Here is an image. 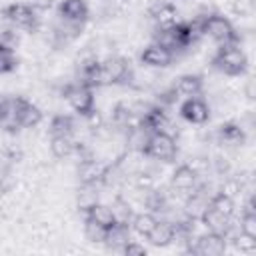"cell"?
Returning a JSON list of instances; mask_svg holds the SVG:
<instances>
[{
    "label": "cell",
    "instance_id": "cell-1",
    "mask_svg": "<svg viewBox=\"0 0 256 256\" xmlns=\"http://www.w3.org/2000/svg\"><path fill=\"white\" fill-rule=\"evenodd\" d=\"M204 36L214 38L220 46H240V34L232 26V22L220 14H206L202 18Z\"/></svg>",
    "mask_w": 256,
    "mask_h": 256
},
{
    "label": "cell",
    "instance_id": "cell-2",
    "mask_svg": "<svg viewBox=\"0 0 256 256\" xmlns=\"http://www.w3.org/2000/svg\"><path fill=\"white\" fill-rule=\"evenodd\" d=\"M212 64L226 76H240L248 68V58L240 46H220L212 58Z\"/></svg>",
    "mask_w": 256,
    "mask_h": 256
},
{
    "label": "cell",
    "instance_id": "cell-3",
    "mask_svg": "<svg viewBox=\"0 0 256 256\" xmlns=\"http://www.w3.org/2000/svg\"><path fill=\"white\" fill-rule=\"evenodd\" d=\"M2 18L6 22H10L16 28H26L30 32H36L40 28V16H38V8H34L32 4H24V2H12L8 6H4L0 10Z\"/></svg>",
    "mask_w": 256,
    "mask_h": 256
},
{
    "label": "cell",
    "instance_id": "cell-4",
    "mask_svg": "<svg viewBox=\"0 0 256 256\" xmlns=\"http://www.w3.org/2000/svg\"><path fill=\"white\" fill-rule=\"evenodd\" d=\"M178 152V144H176V138L170 136V134H164V132H154L150 134L142 154L148 156V158H154V160H162V162H168L176 156Z\"/></svg>",
    "mask_w": 256,
    "mask_h": 256
},
{
    "label": "cell",
    "instance_id": "cell-5",
    "mask_svg": "<svg viewBox=\"0 0 256 256\" xmlns=\"http://www.w3.org/2000/svg\"><path fill=\"white\" fill-rule=\"evenodd\" d=\"M62 96L68 100V104L80 116H86L94 108V92H92V88H88V86H84L80 82H68V84H64Z\"/></svg>",
    "mask_w": 256,
    "mask_h": 256
},
{
    "label": "cell",
    "instance_id": "cell-6",
    "mask_svg": "<svg viewBox=\"0 0 256 256\" xmlns=\"http://www.w3.org/2000/svg\"><path fill=\"white\" fill-rule=\"evenodd\" d=\"M226 244H228V240L222 234L206 232V234L194 236L188 242L186 250L190 254H196V256H220V254L226 252Z\"/></svg>",
    "mask_w": 256,
    "mask_h": 256
},
{
    "label": "cell",
    "instance_id": "cell-7",
    "mask_svg": "<svg viewBox=\"0 0 256 256\" xmlns=\"http://www.w3.org/2000/svg\"><path fill=\"white\" fill-rule=\"evenodd\" d=\"M10 114L16 116L20 128H36L42 122V110L22 96L10 98Z\"/></svg>",
    "mask_w": 256,
    "mask_h": 256
},
{
    "label": "cell",
    "instance_id": "cell-8",
    "mask_svg": "<svg viewBox=\"0 0 256 256\" xmlns=\"http://www.w3.org/2000/svg\"><path fill=\"white\" fill-rule=\"evenodd\" d=\"M102 68L112 84H130L132 82V70H130V62L124 56H108L106 60H102Z\"/></svg>",
    "mask_w": 256,
    "mask_h": 256
},
{
    "label": "cell",
    "instance_id": "cell-9",
    "mask_svg": "<svg viewBox=\"0 0 256 256\" xmlns=\"http://www.w3.org/2000/svg\"><path fill=\"white\" fill-rule=\"evenodd\" d=\"M180 116L190 124H206L210 120V106L200 96H190L182 102Z\"/></svg>",
    "mask_w": 256,
    "mask_h": 256
},
{
    "label": "cell",
    "instance_id": "cell-10",
    "mask_svg": "<svg viewBox=\"0 0 256 256\" xmlns=\"http://www.w3.org/2000/svg\"><path fill=\"white\" fill-rule=\"evenodd\" d=\"M148 16L156 22V28H170L174 24H178V10L172 2L166 0H156L150 4L148 8Z\"/></svg>",
    "mask_w": 256,
    "mask_h": 256
},
{
    "label": "cell",
    "instance_id": "cell-11",
    "mask_svg": "<svg viewBox=\"0 0 256 256\" xmlns=\"http://www.w3.org/2000/svg\"><path fill=\"white\" fill-rule=\"evenodd\" d=\"M140 62L150 68H166L174 62V54L170 50L162 48L160 44L152 42V44L144 46V50L140 52Z\"/></svg>",
    "mask_w": 256,
    "mask_h": 256
},
{
    "label": "cell",
    "instance_id": "cell-12",
    "mask_svg": "<svg viewBox=\"0 0 256 256\" xmlns=\"http://www.w3.org/2000/svg\"><path fill=\"white\" fill-rule=\"evenodd\" d=\"M216 138L222 146H242L246 142V132L238 122H224L218 126Z\"/></svg>",
    "mask_w": 256,
    "mask_h": 256
},
{
    "label": "cell",
    "instance_id": "cell-13",
    "mask_svg": "<svg viewBox=\"0 0 256 256\" xmlns=\"http://www.w3.org/2000/svg\"><path fill=\"white\" fill-rule=\"evenodd\" d=\"M58 14L62 20L86 22L90 16V8H88L86 0H62L58 6Z\"/></svg>",
    "mask_w": 256,
    "mask_h": 256
},
{
    "label": "cell",
    "instance_id": "cell-14",
    "mask_svg": "<svg viewBox=\"0 0 256 256\" xmlns=\"http://www.w3.org/2000/svg\"><path fill=\"white\" fill-rule=\"evenodd\" d=\"M200 224L206 226L208 232H216V234H222L226 238L228 230H230V218L222 216L220 212H216L212 206H208L204 210V214L200 216Z\"/></svg>",
    "mask_w": 256,
    "mask_h": 256
},
{
    "label": "cell",
    "instance_id": "cell-15",
    "mask_svg": "<svg viewBox=\"0 0 256 256\" xmlns=\"http://www.w3.org/2000/svg\"><path fill=\"white\" fill-rule=\"evenodd\" d=\"M102 170H104V164L100 160H96V156L82 160V162H78V182L80 184H98Z\"/></svg>",
    "mask_w": 256,
    "mask_h": 256
},
{
    "label": "cell",
    "instance_id": "cell-16",
    "mask_svg": "<svg viewBox=\"0 0 256 256\" xmlns=\"http://www.w3.org/2000/svg\"><path fill=\"white\" fill-rule=\"evenodd\" d=\"M172 188L178 190V192H188L192 190L196 184H198V174L188 166V164H182L178 166L174 172H172Z\"/></svg>",
    "mask_w": 256,
    "mask_h": 256
},
{
    "label": "cell",
    "instance_id": "cell-17",
    "mask_svg": "<svg viewBox=\"0 0 256 256\" xmlns=\"http://www.w3.org/2000/svg\"><path fill=\"white\" fill-rule=\"evenodd\" d=\"M128 240H130V228H128V224L114 222V224L106 230L104 244H106L110 250H122V246H124Z\"/></svg>",
    "mask_w": 256,
    "mask_h": 256
},
{
    "label": "cell",
    "instance_id": "cell-18",
    "mask_svg": "<svg viewBox=\"0 0 256 256\" xmlns=\"http://www.w3.org/2000/svg\"><path fill=\"white\" fill-rule=\"evenodd\" d=\"M146 238L154 246H168V244L174 242V224L166 222V220H158L156 226L152 228V232Z\"/></svg>",
    "mask_w": 256,
    "mask_h": 256
},
{
    "label": "cell",
    "instance_id": "cell-19",
    "mask_svg": "<svg viewBox=\"0 0 256 256\" xmlns=\"http://www.w3.org/2000/svg\"><path fill=\"white\" fill-rule=\"evenodd\" d=\"M202 88H204V84H202V78H200L198 74H184V76H180L178 82L174 84L176 94L186 96V98L198 96V94L202 92Z\"/></svg>",
    "mask_w": 256,
    "mask_h": 256
},
{
    "label": "cell",
    "instance_id": "cell-20",
    "mask_svg": "<svg viewBox=\"0 0 256 256\" xmlns=\"http://www.w3.org/2000/svg\"><path fill=\"white\" fill-rule=\"evenodd\" d=\"M76 202H78V208H80L84 214H86L94 204H98V188H96V184H80Z\"/></svg>",
    "mask_w": 256,
    "mask_h": 256
},
{
    "label": "cell",
    "instance_id": "cell-21",
    "mask_svg": "<svg viewBox=\"0 0 256 256\" xmlns=\"http://www.w3.org/2000/svg\"><path fill=\"white\" fill-rule=\"evenodd\" d=\"M76 130L74 118L68 114H56L50 122V134L52 136H72Z\"/></svg>",
    "mask_w": 256,
    "mask_h": 256
},
{
    "label": "cell",
    "instance_id": "cell-22",
    "mask_svg": "<svg viewBox=\"0 0 256 256\" xmlns=\"http://www.w3.org/2000/svg\"><path fill=\"white\" fill-rule=\"evenodd\" d=\"M156 222H158V218H156L152 212H140V214H134V216H132L130 226H132V230H134L136 234H140V236L146 238V236L152 232V228L156 226Z\"/></svg>",
    "mask_w": 256,
    "mask_h": 256
},
{
    "label": "cell",
    "instance_id": "cell-23",
    "mask_svg": "<svg viewBox=\"0 0 256 256\" xmlns=\"http://www.w3.org/2000/svg\"><path fill=\"white\" fill-rule=\"evenodd\" d=\"M110 210H112V214H114V222H120V224H128V226H130L134 214H132L130 202H128L124 196H116L114 202H112V206H110Z\"/></svg>",
    "mask_w": 256,
    "mask_h": 256
},
{
    "label": "cell",
    "instance_id": "cell-24",
    "mask_svg": "<svg viewBox=\"0 0 256 256\" xmlns=\"http://www.w3.org/2000/svg\"><path fill=\"white\" fill-rule=\"evenodd\" d=\"M210 206H212L216 212H220L222 216H226V218H232V216H234V210H236L234 198L228 196V194H224V192H218V194L210 196Z\"/></svg>",
    "mask_w": 256,
    "mask_h": 256
},
{
    "label": "cell",
    "instance_id": "cell-25",
    "mask_svg": "<svg viewBox=\"0 0 256 256\" xmlns=\"http://www.w3.org/2000/svg\"><path fill=\"white\" fill-rule=\"evenodd\" d=\"M86 218H90V220H94V222H98V224H102L104 228H110L112 224H114V214H112V210H110V206H106V204H94L88 212H86Z\"/></svg>",
    "mask_w": 256,
    "mask_h": 256
},
{
    "label": "cell",
    "instance_id": "cell-26",
    "mask_svg": "<svg viewBox=\"0 0 256 256\" xmlns=\"http://www.w3.org/2000/svg\"><path fill=\"white\" fill-rule=\"evenodd\" d=\"M50 150L56 158H68L74 152V138L72 136H52Z\"/></svg>",
    "mask_w": 256,
    "mask_h": 256
},
{
    "label": "cell",
    "instance_id": "cell-27",
    "mask_svg": "<svg viewBox=\"0 0 256 256\" xmlns=\"http://www.w3.org/2000/svg\"><path fill=\"white\" fill-rule=\"evenodd\" d=\"M106 230L102 224L90 220V218H84V234L90 242H96V244H104V238H106Z\"/></svg>",
    "mask_w": 256,
    "mask_h": 256
},
{
    "label": "cell",
    "instance_id": "cell-28",
    "mask_svg": "<svg viewBox=\"0 0 256 256\" xmlns=\"http://www.w3.org/2000/svg\"><path fill=\"white\" fill-rule=\"evenodd\" d=\"M232 242H234V246H236L240 252H246V254H250V252H254V250H256V238H254V236H248V234H244L242 230L234 232V236H232Z\"/></svg>",
    "mask_w": 256,
    "mask_h": 256
},
{
    "label": "cell",
    "instance_id": "cell-29",
    "mask_svg": "<svg viewBox=\"0 0 256 256\" xmlns=\"http://www.w3.org/2000/svg\"><path fill=\"white\" fill-rule=\"evenodd\" d=\"M134 176H136V178H134V186H136L140 192L152 190L154 184H156V176H154V172H150V170H140V172H136Z\"/></svg>",
    "mask_w": 256,
    "mask_h": 256
},
{
    "label": "cell",
    "instance_id": "cell-30",
    "mask_svg": "<svg viewBox=\"0 0 256 256\" xmlns=\"http://www.w3.org/2000/svg\"><path fill=\"white\" fill-rule=\"evenodd\" d=\"M18 44H20V38H18L16 30H12V28H4V30H0V48H6V50L16 52Z\"/></svg>",
    "mask_w": 256,
    "mask_h": 256
},
{
    "label": "cell",
    "instance_id": "cell-31",
    "mask_svg": "<svg viewBox=\"0 0 256 256\" xmlns=\"http://www.w3.org/2000/svg\"><path fill=\"white\" fill-rule=\"evenodd\" d=\"M212 170H214L218 176H228V174H230V170H232L230 160H228V158H224V156H216V158L212 160Z\"/></svg>",
    "mask_w": 256,
    "mask_h": 256
},
{
    "label": "cell",
    "instance_id": "cell-32",
    "mask_svg": "<svg viewBox=\"0 0 256 256\" xmlns=\"http://www.w3.org/2000/svg\"><path fill=\"white\" fill-rule=\"evenodd\" d=\"M120 252H122V254H126V256H132V254H140V256H142V254H146V248H144L142 244H138V242H134V240L130 238V240L122 246V250H120Z\"/></svg>",
    "mask_w": 256,
    "mask_h": 256
},
{
    "label": "cell",
    "instance_id": "cell-33",
    "mask_svg": "<svg viewBox=\"0 0 256 256\" xmlns=\"http://www.w3.org/2000/svg\"><path fill=\"white\" fill-rule=\"evenodd\" d=\"M14 184H16V180H14V176H12L10 170L0 172V192H2V194H4V192H10V190L14 188Z\"/></svg>",
    "mask_w": 256,
    "mask_h": 256
},
{
    "label": "cell",
    "instance_id": "cell-34",
    "mask_svg": "<svg viewBox=\"0 0 256 256\" xmlns=\"http://www.w3.org/2000/svg\"><path fill=\"white\" fill-rule=\"evenodd\" d=\"M10 114V98L0 96V122Z\"/></svg>",
    "mask_w": 256,
    "mask_h": 256
}]
</instances>
